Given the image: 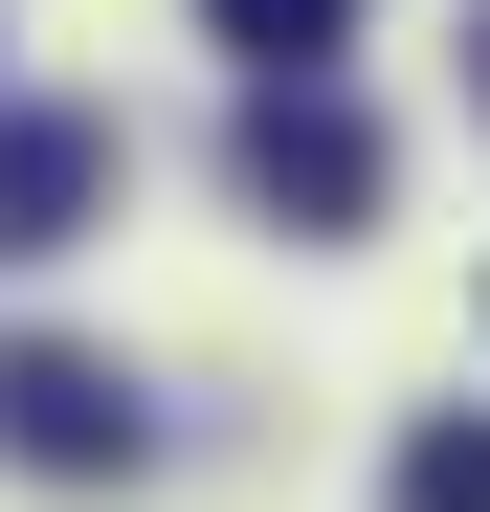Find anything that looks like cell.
Listing matches in <instances>:
<instances>
[{"label":"cell","instance_id":"obj_4","mask_svg":"<svg viewBox=\"0 0 490 512\" xmlns=\"http://www.w3.org/2000/svg\"><path fill=\"white\" fill-rule=\"evenodd\" d=\"M379 512H490V423H401V468H379Z\"/></svg>","mask_w":490,"mask_h":512},{"label":"cell","instance_id":"obj_1","mask_svg":"<svg viewBox=\"0 0 490 512\" xmlns=\"http://www.w3.org/2000/svg\"><path fill=\"white\" fill-rule=\"evenodd\" d=\"M223 179L268 201V223H312V245H357V223H379V112L335 90V67H268L245 134H223Z\"/></svg>","mask_w":490,"mask_h":512},{"label":"cell","instance_id":"obj_2","mask_svg":"<svg viewBox=\"0 0 490 512\" xmlns=\"http://www.w3.org/2000/svg\"><path fill=\"white\" fill-rule=\"evenodd\" d=\"M134 379L112 357H67V334H0V468H45V490H134Z\"/></svg>","mask_w":490,"mask_h":512},{"label":"cell","instance_id":"obj_6","mask_svg":"<svg viewBox=\"0 0 490 512\" xmlns=\"http://www.w3.org/2000/svg\"><path fill=\"white\" fill-rule=\"evenodd\" d=\"M468 90H490V0H468Z\"/></svg>","mask_w":490,"mask_h":512},{"label":"cell","instance_id":"obj_5","mask_svg":"<svg viewBox=\"0 0 490 512\" xmlns=\"http://www.w3.org/2000/svg\"><path fill=\"white\" fill-rule=\"evenodd\" d=\"M201 23H223L245 67H335V45H357V0H201Z\"/></svg>","mask_w":490,"mask_h":512},{"label":"cell","instance_id":"obj_3","mask_svg":"<svg viewBox=\"0 0 490 512\" xmlns=\"http://www.w3.org/2000/svg\"><path fill=\"white\" fill-rule=\"evenodd\" d=\"M112 112H0V268H45V245H90L112 223Z\"/></svg>","mask_w":490,"mask_h":512}]
</instances>
